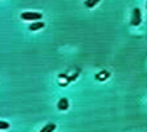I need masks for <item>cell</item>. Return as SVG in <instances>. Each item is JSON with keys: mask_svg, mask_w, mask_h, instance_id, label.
<instances>
[{"mask_svg": "<svg viewBox=\"0 0 147 132\" xmlns=\"http://www.w3.org/2000/svg\"><path fill=\"white\" fill-rule=\"evenodd\" d=\"M22 20H29V22H39V19H42L41 12H22L20 14Z\"/></svg>", "mask_w": 147, "mask_h": 132, "instance_id": "obj_1", "label": "cell"}, {"mask_svg": "<svg viewBox=\"0 0 147 132\" xmlns=\"http://www.w3.org/2000/svg\"><path fill=\"white\" fill-rule=\"evenodd\" d=\"M142 22V14H140V10L135 7V9H132V20H130V24L132 26H139Z\"/></svg>", "mask_w": 147, "mask_h": 132, "instance_id": "obj_2", "label": "cell"}, {"mask_svg": "<svg viewBox=\"0 0 147 132\" xmlns=\"http://www.w3.org/2000/svg\"><path fill=\"white\" fill-rule=\"evenodd\" d=\"M41 29H44V22H42V20H39V22H32V24L29 26L30 32H36V30H41Z\"/></svg>", "mask_w": 147, "mask_h": 132, "instance_id": "obj_3", "label": "cell"}, {"mask_svg": "<svg viewBox=\"0 0 147 132\" xmlns=\"http://www.w3.org/2000/svg\"><path fill=\"white\" fill-rule=\"evenodd\" d=\"M68 107H69V100L68 98H61L58 102V110H63L64 112V110H68Z\"/></svg>", "mask_w": 147, "mask_h": 132, "instance_id": "obj_4", "label": "cell"}, {"mask_svg": "<svg viewBox=\"0 0 147 132\" xmlns=\"http://www.w3.org/2000/svg\"><path fill=\"white\" fill-rule=\"evenodd\" d=\"M54 129H56V124H53V122H51V124L44 125V127H42L39 132H54Z\"/></svg>", "mask_w": 147, "mask_h": 132, "instance_id": "obj_5", "label": "cell"}, {"mask_svg": "<svg viewBox=\"0 0 147 132\" xmlns=\"http://www.w3.org/2000/svg\"><path fill=\"white\" fill-rule=\"evenodd\" d=\"M7 129H10V124H9V122L0 120V131H7Z\"/></svg>", "mask_w": 147, "mask_h": 132, "instance_id": "obj_6", "label": "cell"}, {"mask_svg": "<svg viewBox=\"0 0 147 132\" xmlns=\"http://www.w3.org/2000/svg\"><path fill=\"white\" fill-rule=\"evenodd\" d=\"M85 5H86L88 9H91V7H95V5H98V2H85Z\"/></svg>", "mask_w": 147, "mask_h": 132, "instance_id": "obj_7", "label": "cell"}]
</instances>
